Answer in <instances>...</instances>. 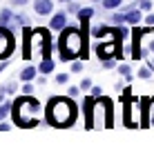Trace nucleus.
<instances>
[{
    "instance_id": "ddd939ff",
    "label": "nucleus",
    "mask_w": 154,
    "mask_h": 149,
    "mask_svg": "<svg viewBox=\"0 0 154 149\" xmlns=\"http://www.w3.org/2000/svg\"><path fill=\"white\" fill-rule=\"evenodd\" d=\"M11 111H14V103H2V105H0V122L7 118Z\"/></svg>"
},
{
    "instance_id": "4be33fe9",
    "label": "nucleus",
    "mask_w": 154,
    "mask_h": 149,
    "mask_svg": "<svg viewBox=\"0 0 154 149\" xmlns=\"http://www.w3.org/2000/svg\"><path fill=\"white\" fill-rule=\"evenodd\" d=\"M114 67H116L114 58H105V60H103V69H114Z\"/></svg>"
},
{
    "instance_id": "f03ea898",
    "label": "nucleus",
    "mask_w": 154,
    "mask_h": 149,
    "mask_svg": "<svg viewBox=\"0 0 154 149\" xmlns=\"http://www.w3.org/2000/svg\"><path fill=\"white\" fill-rule=\"evenodd\" d=\"M14 122L18 127H23V129H27V127H36L40 122V103L34 98V96H27L25 94L23 98H18L14 103Z\"/></svg>"
},
{
    "instance_id": "9b49d317",
    "label": "nucleus",
    "mask_w": 154,
    "mask_h": 149,
    "mask_svg": "<svg viewBox=\"0 0 154 149\" xmlns=\"http://www.w3.org/2000/svg\"><path fill=\"white\" fill-rule=\"evenodd\" d=\"M100 4H103V9H107V11H114V9H121L123 0H100Z\"/></svg>"
},
{
    "instance_id": "20e7f679",
    "label": "nucleus",
    "mask_w": 154,
    "mask_h": 149,
    "mask_svg": "<svg viewBox=\"0 0 154 149\" xmlns=\"http://www.w3.org/2000/svg\"><path fill=\"white\" fill-rule=\"evenodd\" d=\"M112 127V100L109 98H96L92 107V120L87 129H107Z\"/></svg>"
},
{
    "instance_id": "b1692460",
    "label": "nucleus",
    "mask_w": 154,
    "mask_h": 149,
    "mask_svg": "<svg viewBox=\"0 0 154 149\" xmlns=\"http://www.w3.org/2000/svg\"><path fill=\"white\" fill-rule=\"evenodd\" d=\"M23 94L34 96V85H31V82H25V85H23Z\"/></svg>"
},
{
    "instance_id": "a878e982",
    "label": "nucleus",
    "mask_w": 154,
    "mask_h": 149,
    "mask_svg": "<svg viewBox=\"0 0 154 149\" xmlns=\"http://www.w3.org/2000/svg\"><path fill=\"white\" fill-rule=\"evenodd\" d=\"M9 4L11 7H25V4H29V0H9Z\"/></svg>"
},
{
    "instance_id": "9d476101",
    "label": "nucleus",
    "mask_w": 154,
    "mask_h": 149,
    "mask_svg": "<svg viewBox=\"0 0 154 149\" xmlns=\"http://www.w3.org/2000/svg\"><path fill=\"white\" fill-rule=\"evenodd\" d=\"M54 67H56V62L51 60V58H42V60H40V65H38V71L47 76V73H51V71H54Z\"/></svg>"
},
{
    "instance_id": "f257e3e1",
    "label": "nucleus",
    "mask_w": 154,
    "mask_h": 149,
    "mask_svg": "<svg viewBox=\"0 0 154 149\" xmlns=\"http://www.w3.org/2000/svg\"><path fill=\"white\" fill-rule=\"evenodd\" d=\"M58 51H60L63 62H72L81 56L85 60L87 58V38H85V34H81V29L76 27H65L60 31V38H58Z\"/></svg>"
},
{
    "instance_id": "393cba45",
    "label": "nucleus",
    "mask_w": 154,
    "mask_h": 149,
    "mask_svg": "<svg viewBox=\"0 0 154 149\" xmlns=\"http://www.w3.org/2000/svg\"><path fill=\"white\" fill-rule=\"evenodd\" d=\"M16 89H18V82H7V85H5V91H9V94H14L16 91Z\"/></svg>"
},
{
    "instance_id": "bb28decb",
    "label": "nucleus",
    "mask_w": 154,
    "mask_h": 149,
    "mask_svg": "<svg viewBox=\"0 0 154 149\" xmlns=\"http://www.w3.org/2000/svg\"><path fill=\"white\" fill-rule=\"evenodd\" d=\"M143 22H145L147 27H154V13H147V16H145V20H143Z\"/></svg>"
},
{
    "instance_id": "4468645a",
    "label": "nucleus",
    "mask_w": 154,
    "mask_h": 149,
    "mask_svg": "<svg viewBox=\"0 0 154 149\" xmlns=\"http://www.w3.org/2000/svg\"><path fill=\"white\" fill-rule=\"evenodd\" d=\"M119 73L125 78V80H132V78H134V76H132V69H130V65H119Z\"/></svg>"
},
{
    "instance_id": "423d86ee",
    "label": "nucleus",
    "mask_w": 154,
    "mask_h": 149,
    "mask_svg": "<svg viewBox=\"0 0 154 149\" xmlns=\"http://www.w3.org/2000/svg\"><path fill=\"white\" fill-rule=\"evenodd\" d=\"M96 54H98V58H116V54H121V45L116 40H107V45H100L96 47Z\"/></svg>"
},
{
    "instance_id": "2f4dec72",
    "label": "nucleus",
    "mask_w": 154,
    "mask_h": 149,
    "mask_svg": "<svg viewBox=\"0 0 154 149\" xmlns=\"http://www.w3.org/2000/svg\"><path fill=\"white\" fill-rule=\"evenodd\" d=\"M150 100H152V103H154V96H152V98H150Z\"/></svg>"
},
{
    "instance_id": "aec40b11",
    "label": "nucleus",
    "mask_w": 154,
    "mask_h": 149,
    "mask_svg": "<svg viewBox=\"0 0 154 149\" xmlns=\"http://www.w3.org/2000/svg\"><path fill=\"white\" fill-rule=\"evenodd\" d=\"M69 69H72V73H81L83 71V62L81 60H72V67Z\"/></svg>"
},
{
    "instance_id": "473e14b6",
    "label": "nucleus",
    "mask_w": 154,
    "mask_h": 149,
    "mask_svg": "<svg viewBox=\"0 0 154 149\" xmlns=\"http://www.w3.org/2000/svg\"><path fill=\"white\" fill-rule=\"evenodd\" d=\"M94 2H100V0H94Z\"/></svg>"
},
{
    "instance_id": "dca6fc26",
    "label": "nucleus",
    "mask_w": 154,
    "mask_h": 149,
    "mask_svg": "<svg viewBox=\"0 0 154 149\" xmlns=\"http://www.w3.org/2000/svg\"><path fill=\"white\" fill-rule=\"evenodd\" d=\"M11 16H14V11H11V9H5V11L0 13V25H7V22H11Z\"/></svg>"
},
{
    "instance_id": "a211bd4d",
    "label": "nucleus",
    "mask_w": 154,
    "mask_h": 149,
    "mask_svg": "<svg viewBox=\"0 0 154 149\" xmlns=\"http://www.w3.org/2000/svg\"><path fill=\"white\" fill-rule=\"evenodd\" d=\"M78 11H81V4L69 0V2H67V13H78Z\"/></svg>"
},
{
    "instance_id": "1a4fd4ad",
    "label": "nucleus",
    "mask_w": 154,
    "mask_h": 149,
    "mask_svg": "<svg viewBox=\"0 0 154 149\" xmlns=\"http://www.w3.org/2000/svg\"><path fill=\"white\" fill-rule=\"evenodd\" d=\"M38 67H34V65H29V67H25L23 71H20V80L23 82H31V80H36L38 78Z\"/></svg>"
},
{
    "instance_id": "0eeeda50",
    "label": "nucleus",
    "mask_w": 154,
    "mask_h": 149,
    "mask_svg": "<svg viewBox=\"0 0 154 149\" xmlns=\"http://www.w3.org/2000/svg\"><path fill=\"white\" fill-rule=\"evenodd\" d=\"M34 13L36 16L54 13V0H34Z\"/></svg>"
},
{
    "instance_id": "7ed1b4c3",
    "label": "nucleus",
    "mask_w": 154,
    "mask_h": 149,
    "mask_svg": "<svg viewBox=\"0 0 154 149\" xmlns=\"http://www.w3.org/2000/svg\"><path fill=\"white\" fill-rule=\"evenodd\" d=\"M76 120V105L69 98H51L47 103V122L54 127H72Z\"/></svg>"
},
{
    "instance_id": "5701e85b",
    "label": "nucleus",
    "mask_w": 154,
    "mask_h": 149,
    "mask_svg": "<svg viewBox=\"0 0 154 149\" xmlns=\"http://www.w3.org/2000/svg\"><path fill=\"white\" fill-rule=\"evenodd\" d=\"M81 91H83L81 87H69V89H67V96H69V98H76V96L81 94Z\"/></svg>"
},
{
    "instance_id": "7c9ffc66",
    "label": "nucleus",
    "mask_w": 154,
    "mask_h": 149,
    "mask_svg": "<svg viewBox=\"0 0 154 149\" xmlns=\"http://www.w3.org/2000/svg\"><path fill=\"white\" fill-rule=\"evenodd\" d=\"M58 2H60V4H67V2H69V0H58Z\"/></svg>"
},
{
    "instance_id": "6ab92c4d",
    "label": "nucleus",
    "mask_w": 154,
    "mask_h": 149,
    "mask_svg": "<svg viewBox=\"0 0 154 149\" xmlns=\"http://www.w3.org/2000/svg\"><path fill=\"white\" fill-rule=\"evenodd\" d=\"M56 82H58V85H67V82H69V73H65V71H63V73H56Z\"/></svg>"
},
{
    "instance_id": "6e6552de",
    "label": "nucleus",
    "mask_w": 154,
    "mask_h": 149,
    "mask_svg": "<svg viewBox=\"0 0 154 149\" xmlns=\"http://www.w3.org/2000/svg\"><path fill=\"white\" fill-rule=\"evenodd\" d=\"M67 27V11H58L51 16V20H49V29L51 31H63Z\"/></svg>"
},
{
    "instance_id": "2eb2a0df",
    "label": "nucleus",
    "mask_w": 154,
    "mask_h": 149,
    "mask_svg": "<svg viewBox=\"0 0 154 149\" xmlns=\"http://www.w3.org/2000/svg\"><path fill=\"white\" fill-rule=\"evenodd\" d=\"M136 76H139L141 80H150V78H152V69H150V67H141Z\"/></svg>"
},
{
    "instance_id": "c85d7f7f",
    "label": "nucleus",
    "mask_w": 154,
    "mask_h": 149,
    "mask_svg": "<svg viewBox=\"0 0 154 149\" xmlns=\"http://www.w3.org/2000/svg\"><path fill=\"white\" fill-rule=\"evenodd\" d=\"M100 94H103L100 87H92V96H94V98H100Z\"/></svg>"
},
{
    "instance_id": "f8f14e48",
    "label": "nucleus",
    "mask_w": 154,
    "mask_h": 149,
    "mask_svg": "<svg viewBox=\"0 0 154 149\" xmlns=\"http://www.w3.org/2000/svg\"><path fill=\"white\" fill-rule=\"evenodd\" d=\"M76 16H78V20H81V22H89V18L94 16V9H92V7H85V9H81Z\"/></svg>"
},
{
    "instance_id": "f3484780",
    "label": "nucleus",
    "mask_w": 154,
    "mask_h": 149,
    "mask_svg": "<svg viewBox=\"0 0 154 149\" xmlns=\"http://www.w3.org/2000/svg\"><path fill=\"white\" fill-rule=\"evenodd\" d=\"M136 7H139L141 11H150L152 9V0H136Z\"/></svg>"
},
{
    "instance_id": "cd10ccee",
    "label": "nucleus",
    "mask_w": 154,
    "mask_h": 149,
    "mask_svg": "<svg viewBox=\"0 0 154 149\" xmlns=\"http://www.w3.org/2000/svg\"><path fill=\"white\" fill-rule=\"evenodd\" d=\"M36 85H38V87H42V85H47V78H45V73L36 78Z\"/></svg>"
},
{
    "instance_id": "412c9836",
    "label": "nucleus",
    "mask_w": 154,
    "mask_h": 149,
    "mask_svg": "<svg viewBox=\"0 0 154 149\" xmlns=\"http://www.w3.org/2000/svg\"><path fill=\"white\" fill-rule=\"evenodd\" d=\"M78 87H81L83 91H92V80H89V78H83V80H81V85H78Z\"/></svg>"
},
{
    "instance_id": "c756f323",
    "label": "nucleus",
    "mask_w": 154,
    "mask_h": 149,
    "mask_svg": "<svg viewBox=\"0 0 154 149\" xmlns=\"http://www.w3.org/2000/svg\"><path fill=\"white\" fill-rule=\"evenodd\" d=\"M9 129H11V125H9V122H0V131H9Z\"/></svg>"
},
{
    "instance_id": "39448f33",
    "label": "nucleus",
    "mask_w": 154,
    "mask_h": 149,
    "mask_svg": "<svg viewBox=\"0 0 154 149\" xmlns=\"http://www.w3.org/2000/svg\"><path fill=\"white\" fill-rule=\"evenodd\" d=\"M16 49V38H14V31L0 27V60H5V58H9L14 54Z\"/></svg>"
}]
</instances>
